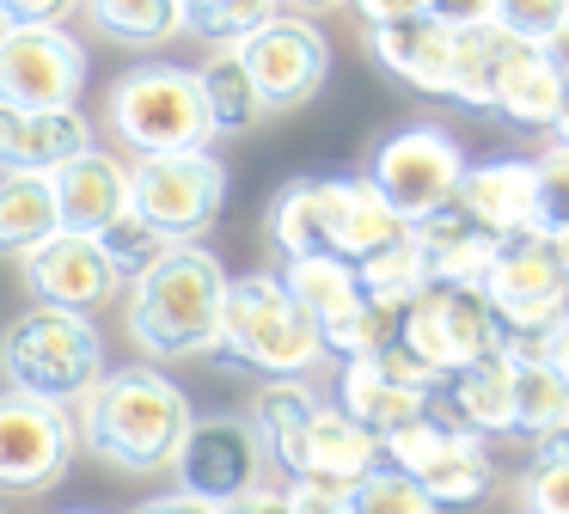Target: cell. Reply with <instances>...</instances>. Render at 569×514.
<instances>
[{
	"label": "cell",
	"instance_id": "cell-52",
	"mask_svg": "<svg viewBox=\"0 0 569 514\" xmlns=\"http://www.w3.org/2000/svg\"><path fill=\"white\" fill-rule=\"evenodd\" d=\"M7 31H13V24H7V19H0V43H7Z\"/></svg>",
	"mask_w": 569,
	"mask_h": 514
},
{
	"label": "cell",
	"instance_id": "cell-45",
	"mask_svg": "<svg viewBox=\"0 0 569 514\" xmlns=\"http://www.w3.org/2000/svg\"><path fill=\"white\" fill-rule=\"evenodd\" d=\"M221 514H288V490H251V496H239V502H227Z\"/></svg>",
	"mask_w": 569,
	"mask_h": 514
},
{
	"label": "cell",
	"instance_id": "cell-34",
	"mask_svg": "<svg viewBox=\"0 0 569 514\" xmlns=\"http://www.w3.org/2000/svg\"><path fill=\"white\" fill-rule=\"evenodd\" d=\"M178 12H184L190 37H202V43H214V49H233V43H246L258 24H270L276 12H282V0H178Z\"/></svg>",
	"mask_w": 569,
	"mask_h": 514
},
{
	"label": "cell",
	"instance_id": "cell-5",
	"mask_svg": "<svg viewBox=\"0 0 569 514\" xmlns=\"http://www.w3.org/2000/svg\"><path fill=\"white\" fill-rule=\"evenodd\" d=\"M104 117H111V135L136 159L141 154H190V147L214 141L197 68H172V61H141V68L117 73Z\"/></svg>",
	"mask_w": 569,
	"mask_h": 514
},
{
	"label": "cell",
	"instance_id": "cell-32",
	"mask_svg": "<svg viewBox=\"0 0 569 514\" xmlns=\"http://www.w3.org/2000/svg\"><path fill=\"white\" fill-rule=\"evenodd\" d=\"M508 49H515V37H502L496 24L453 31V86H447V98H459L471 110H490V92H496V73H502Z\"/></svg>",
	"mask_w": 569,
	"mask_h": 514
},
{
	"label": "cell",
	"instance_id": "cell-41",
	"mask_svg": "<svg viewBox=\"0 0 569 514\" xmlns=\"http://www.w3.org/2000/svg\"><path fill=\"white\" fill-rule=\"evenodd\" d=\"M68 12H80V0H0L7 24H62Z\"/></svg>",
	"mask_w": 569,
	"mask_h": 514
},
{
	"label": "cell",
	"instance_id": "cell-33",
	"mask_svg": "<svg viewBox=\"0 0 569 514\" xmlns=\"http://www.w3.org/2000/svg\"><path fill=\"white\" fill-rule=\"evenodd\" d=\"M356 281H361V294H368L373 306H392V313H405L410 300H417L422 288H429V264H422V245L410 239H392V245H380L373 257H361L356 264Z\"/></svg>",
	"mask_w": 569,
	"mask_h": 514
},
{
	"label": "cell",
	"instance_id": "cell-20",
	"mask_svg": "<svg viewBox=\"0 0 569 514\" xmlns=\"http://www.w3.org/2000/svg\"><path fill=\"white\" fill-rule=\"evenodd\" d=\"M368 49L392 80L410 86V92L447 98V86H453V24H441L435 12L368 24Z\"/></svg>",
	"mask_w": 569,
	"mask_h": 514
},
{
	"label": "cell",
	"instance_id": "cell-48",
	"mask_svg": "<svg viewBox=\"0 0 569 514\" xmlns=\"http://www.w3.org/2000/svg\"><path fill=\"white\" fill-rule=\"evenodd\" d=\"M545 56H551V68L563 73V80H569V19H563V24H557V31H551V43H545Z\"/></svg>",
	"mask_w": 569,
	"mask_h": 514
},
{
	"label": "cell",
	"instance_id": "cell-26",
	"mask_svg": "<svg viewBox=\"0 0 569 514\" xmlns=\"http://www.w3.org/2000/svg\"><path fill=\"white\" fill-rule=\"evenodd\" d=\"M282 288L312 313L319 337L331 325H343V318L368 300L361 281H356V264H343V257H288V264H282Z\"/></svg>",
	"mask_w": 569,
	"mask_h": 514
},
{
	"label": "cell",
	"instance_id": "cell-47",
	"mask_svg": "<svg viewBox=\"0 0 569 514\" xmlns=\"http://www.w3.org/2000/svg\"><path fill=\"white\" fill-rule=\"evenodd\" d=\"M532 459H569V423L545 428V435H532Z\"/></svg>",
	"mask_w": 569,
	"mask_h": 514
},
{
	"label": "cell",
	"instance_id": "cell-4",
	"mask_svg": "<svg viewBox=\"0 0 569 514\" xmlns=\"http://www.w3.org/2000/svg\"><path fill=\"white\" fill-rule=\"evenodd\" d=\"M0 379L43 404H80L104 379V337L87 313L26 306L0 330Z\"/></svg>",
	"mask_w": 569,
	"mask_h": 514
},
{
	"label": "cell",
	"instance_id": "cell-2",
	"mask_svg": "<svg viewBox=\"0 0 569 514\" xmlns=\"http://www.w3.org/2000/svg\"><path fill=\"white\" fill-rule=\"evenodd\" d=\"M227 269L209 245L184 239L160 257L141 281H129V337L153 362H197L221 343V306H227Z\"/></svg>",
	"mask_w": 569,
	"mask_h": 514
},
{
	"label": "cell",
	"instance_id": "cell-27",
	"mask_svg": "<svg viewBox=\"0 0 569 514\" xmlns=\"http://www.w3.org/2000/svg\"><path fill=\"white\" fill-rule=\"evenodd\" d=\"M62 227L56 215V184L31 171H0V257H26Z\"/></svg>",
	"mask_w": 569,
	"mask_h": 514
},
{
	"label": "cell",
	"instance_id": "cell-7",
	"mask_svg": "<svg viewBox=\"0 0 569 514\" xmlns=\"http://www.w3.org/2000/svg\"><path fill=\"white\" fill-rule=\"evenodd\" d=\"M502 318L490 313L483 288H447V281H429L417 300L398 313V349H410L435 379L459 374V367L483 362V355L508 349Z\"/></svg>",
	"mask_w": 569,
	"mask_h": 514
},
{
	"label": "cell",
	"instance_id": "cell-12",
	"mask_svg": "<svg viewBox=\"0 0 569 514\" xmlns=\"http://www.w3.org/2000/svg\"><path fill=\"white\" fill-rule=\"evenodd\" d=\"M483 300L502 318L508 337H545V330L569 313V276H563V264H557L551 239H545V233L502 239L490 276H483Z\"/></svg>",
	"mask_w": 569,
	"mask_h": 514
},
{
	"label": "cell",
	"instance_id": "cell-49",
	"mask_svg": "<svg viewBox=\"0 0 569 514\" xmlns=\"http://www.w3.org/2000/svg\"><path fill=\"white\" fill-rule=\"evenodd\" d=\"M551 239V251H557V264H563V276H569V227H557V233H545Z\"/></svg>",
	"mask_w": 569,
	"mask_h": 514
},
{
	"label": "cell",
	"instance_id": "cell-35",
	"mask_svg": "<svg viewBox=\"0 0 569 514\" xmlns=\"http://www.w3.org/2000/svg\"><path fill=\"white\" fill-rule=\"evenodd\" d=\"M99 251L111 257V269H117L123 281H141L166 251H172V239H166L160 227H148V220H141L136 208H123V215H117L111 227L99 233Z\"/></svg>",
	"mask_w": 569,
	"mask_h": 514
},
{
	"label": "cell",
	"instance_id": "cell-40",
	"mask_svg": "<svg viewBox=\"0 0 569 514\" xmlns=\"http://www.w3.org/2000/svg\"><path fill=\"white\" fill-rule=\"evenodd\" d=\"M288 514H349V496L337 484H312V477H288Z\"/></svg>",
	"mask_w": 569,
	"mask_h": 514
},
{
	"label": "cell",
	"instance_id": "cell-6",
	"mask_svg": "<svg viewBox=\"0 0 569 514\" xmlns=\"http://www.w3.org/2000/svg\"><path fill=\"white\" fill-rule=\"evenodd\" d=\"M380 459L410 472L422 484V496L435 502V514H459V508H478L496 484V465L483 453V441L471 428H459L453 416L441 411V398L417 416V423L392 428L380 441Z\"/></svg>",
	"mask_w": 569,
	"mask_h": 514
},
{
	"label": "cell",
	"instance_id": "cell-24",
	"mask_svg": "<svg viewBox=\"0 0 569 514\" xmlns=\"http://www.w3.org/2000/svg\"><path fill=\"white\" fill-rule=\"evenodd\" d=\"M441 411L453 416L471 435H515V367H508V349L483 355V362L459 367V374L441 379Z\"/></svg>",
	"mask_w": 569,
	"mask_h": 514
},
{
	"label": "cell",
	"instance_id": "cell-15",
	"mask_svg": "<svg viewBox=\"0 0 569 514\" xmlns=\"http://www.w3.org/2000/svg\"><path fill=\"white\" fill-rule=\"evenodd\" d=\"M435 392H441V379H435L410 349H398V343H386L380 355L343 362V379H337V404H343L373 441H386L392 428L417 423L435 404Z\"/></svg>",
	"mask_w": 569,
	"mask_h": 514
},
{
	"label": "cell",
	"instance_id": "cell-10",
	"mask_svg": "<svg viewBox=\"0 0 569 514\" xmlns=\"http://www.w3.org/2000/svg\"><path fill=\"white\" fill-rule=\"evenodd\" d=\"M80 453V423L68 404L0 392V496H43L68 477Z\"/></svg>",
	"mask_w": 569,
	"mask_h": 514
},
{
	"label": "cell",
	"instance_id": "cell-13",
	"mask_svg": "<svg viewBox=\"0 0 569 514\" xmlns=\"http://www.w3.org/2000/svg\"><path fill=\"white\" fill-rule=\"evenodd\" d=\"M87 92V49L62 24H13L0 43V105L74 110Z\"/></svg>",
	"mask_w": 569,
	"mask_h": 514
},
{
	"label": "cell",
	"instance_id": "cell-18",
	"mask_svg": "<svg viewBox=\"0 0 569 514\" xmlns=\"http://www.w3.org/2000/svg\"><path fill=\"white\" fill-rule=\"evenodd\" d=\"M99 147L87 110H7L0 105V171H31V178H56L68 159Z\"/></svg>",
	"mask_w": 569,
	"mask_h": 514
},
{
	"label": "cell",
	"instance_id": "cell-51",
	"mask_svg": "<svg viewBox=\"0 0 569 514\" xmlns=\"http://www.w3.org/2000/svg\"><path fill=\"white\" fill-rule=\"evenodd\" d=\"M288 7H300V12H331V7H343V0H288Z\"/></svg>",
	"mask_w": 569,
	"mask_h": 514
},
{
	"label": "cell",
	"instance_id": "cell-28",
	"mask_svg": "<svg viewBox=\"0 0 569 514\" xmlns=\"http://www.w3.org/2000/svg\"><path fill=\"white\" fill-rule=\"evenodd\" d=\"M508 367H515V435H545V428L569 423V386L551 374L532 337H515L508 343Z\"/></svg>",
	"mask_w": 569,
	"mask_h": 514
},
{
	"label": "cell",
	"instance_id": "cell-3",
	"mask_svg": "<svg viewBox=\"0 0 569 514\" xmlns=\"http://www.w3.org/2000/svg\"><path fill=\"white\" fill-rule=\"evenodd\" d=\"M214 355L246 367V374H263V379H307L325 362V337L307 306L282 288V276L258 269V276L227 281Z\"/></svg>",
	"mask_w": 569,
	"mask_h": 514
},
{
	"label": "cell",
	"instance_id": "cell-38",
	"mask_svg": "<svg viewBox=\"0 0 569 514\" xmlns=\"http://www.w3.org/2000/svg\"><path fill=\"white\" fill-rule=\"evenodd\" d=\"M532 178H539V233L569 227V141H551L532 159Z\"/></svg>",
	"mask_w": 569,
	"mask_h": 514
},
{
	"label": "cell",
	"instance_id": "cell-14",
	"mask_svg": "<svg viewBox=\"0 0 569 514\" xmlns=\"http://www.w3.org/2000/svg\"><path fill=\"white\" fill-rule=\"evenodd\" d=\"M263 465H270V453H263L251 416L221 411V416H197V423H190L172 472H178V490H184V496H202V502H214V508H227V502L263 490Z\"/></svg>",
	"mask_w": 569,
	"mask_h": 514
},
{
	"label": "cell",
	"instance_id": "cell-25",
	"mask_svg": "<svg viewBox=\"0 0 569 514\" xmlns=\"http://www.w3.org/2000/svg\"><path fill=\"white\" fill-rule=\"evenodd\" d=\"M557 105H563V73L551 68V56L532 43H515L496 73V92H490V110L515 129H551L557 122Z\"/></svg>",
	"mask_w": 569,
	"mask_h": 514
},
{
	"label": "cell",
	"instance_id": "cell-44",
	"mask_svg": "<svg viewBox=\"0 0 569 514\" xmlns=\"http://www.w3.org/2000/svg\"><path fill=\"white\" fill-rule=\"evenodd\" d=\"M532 349H539L545 362H551V374H557V379H563V386H569V313L557 318V325L545 330V337H532Z\"/></svg>",
	"mask_w": 569,
	"mask_h": 514
},
{
	"label": "cell",
	"instance_id": "cell-42",
	"mask_svg": "<svg viewBox=\"0 0 569 514\" xmlns=\"http://www.w3.org/2000/svg\"><path fill=\"white\" fill-rule=\"evenodd\" d=\"M429 12L441 24H453V31H466V24H490L496 0H429Z\"/></svg>",
	"mask_w": 569,
	"mask_h": 514
},
{
	"label": "cell",
	"instance_id": "cell-23",
	"mask_svg": "<svg viewBox=\"0 0 569 514\" xmlns=\"http://www.w3.org/2000/svg\"><path fill=\"white\" fill-rule=\"evenodd\" d=\"M50 184H56L62 233H92V239H99V233L129 208V166L111 159L104 147H87L80 159H68Z\"/></svg>",
	"mask_w": 569,
	"mask_h": 514
},
{
	"label": "cell",
	"instance_id": "cell-21",
	"mask_svg": "<svg viewBox=\"0 0 569 514\" xmlns=\"http://www.w3.org/2000/svg\"><path fill=\"white\" fill-rule=\"evenodd\" d=\"M453 202L483 233H496V239L539 233V178H532V159H483V166H466Z\"/></svg>",
	"mask_w": 569,
	"mask_h": 514
},
{
	"label": "cell",
	"instance_id": "cell-9",
	"mask_svg": "<svg viewBox=\"0 0 569 514\" xmlns=\"http://www.w3.org/2000/svg\"><path fill=\"white\" fill-rule=\"evenodd\" d=\"M459 178H466V147H459L441 122H405V129H392L368 159V184L398 208L405 227L453 202Z\"/></svg>",
	"mask_w": 569,
	"mask_h": 514
},
{
	"label": "cell",
	"instance_id": "cell-39",
	"mask_svg": "<svg viewBox=\"0 0 569 514\" xmlns=\"http://www.w3.org/2000/svg\"><path fill=\"white\" fill-rule=\"evenodd\" d=\"M520 514H569V459H532L520 477Z\"/></svg>",
	"mask_w": 569,
	"mask_h": 514
},
{
	"label": "cell",
	"instance_id": "cell-17",
	"mask_svg": "<svg viewBox=\"0 0 569 514\" xmlns=\"http://www.w3.org/2000/svg\"><path fill=\"white\" fill-rule=\"evenodd\" d=\"M349 184L356 178H288L270 196V215H263V233H270L276 251L282 257H337Z\"/></svg>",
	"mask_w": 569,
	"mask_h": 514
},
{
	"label": "cell",
	"instance_id": "cell-19",
	"mask_svg": "<svg viewBox=\"0 0 569 514\" xmlns=\"http://www.w3.org/2000/svg\"><path fill=\"white\" fill-rule=\"evenodd\" d=\"M373 465H380V441H373L368 428L343 411V404H325L319 398V411L307 416V428H300V441H295V459H288L282 472L349 490L361 472H373Z\"/></svg>",
	"mask_w": 569,
	"mask_h": 514
},
{
	"label": "cell",
	"instance_id": "cell-8",
	"mask_svg": "<svg viewBox=\"0 0 569 514\" xmlns=\"http://www.w3.org/2000/svg\"><path fill=\"white\" fill-rule=\"evenodd\" d=\"M129 208L148 227H160L172 245H184L221 220L227 166L209 147H190V154H141L129 166Z\"/></svg>",
	"mask_w": 569,
	"mask_h": 514
},
{
	"label": "cell",
	"instance_id": "cell-36",
	"mask_svg": "<svg viewBox=\"0 0 569 514\" xmlns=\"http://www.w3.org/2000/svg\"><path fill=\"white\" fill-rule=\"evenodd\" d=\"M343 496H349V514H435V502L422 496L417 477L386 465V459L373 465V472H361Z\"/></svg>",
	"mask_w": 569,
	"mask_h": 514
},
{
	"label": "cell",
	"instance_id": "cell-11",
	"mask_svg": "<svg viewBox=\"0 0 569 514\" xmlns=\"http://www.w3.org/2000/svg\"><path fill=\"white\" fill-rule=\"evenodd\" d=\"M233 56L246 61L263 110H300L331 80V43H325V31L307 12H276L246 43H233Z\"/></svg>",
	"mask_w": 569,
	"mask_h": 514
},
{
	"label": "cell",
	"instance_id": "cell-16",
	"mask_svg": "<svg viewBox=\"0 0 569 514\" xmlns=\"http://www.w3.org/2000/svg\"><path fill=\"white\" fill-rule=\"evenodd\" d=\"M19 276H26L31 306H62V313H92V306H104L123 288V276L99 251V239L92 233H62V227L19 257Z\"/></svg>",
	"mask_w": 569,
	"mask_h": 514
},
{
	"label": "cell",
	"instance_id": "cell-31",
	"mask_svg": "<svg viewBox=\"0 0 569 514\" xmlns=\"http://www.w3.org/2000/svg\"><path fill=\"white\" fill-rule=\"evenodd\" d=\"M319 411V392L307 386V379H263L258 398H251V428H258L263 453H270L276 465L295 459V441L300 428H307V416Z\"/></svg>",
	"mask_w": 569,
	"mask_h": 514
},
{
	"label": "cell",
	"instance_id": "cell-43",
	"mask_svg": "<svg viewBox=\"0 0 569 514\" xmlns=\"http://www.w3.org/2000/svg\"><path fill=\"white\" fill-rule=\"evenodd\" d=\"M361 12V24H392V19H417L429 12V0H349Z\"/></svg>",
	"mask_w": 569,
	"mask_h": 514
},
{
	"label": "cell",
	"instance_id": "cell-37",
	"mask_svg": "<svg viewBox=\"0 0 569 514\" xmlns=\"http://www.w3.org/2000/svg\"><path fill=\"white\" fill-rule=\"evenodd\" d=\"M563 19H569V0H496V12H490L496 31L515 37V43H532V49L551 43V31Z\"/></svg>",
	"mask_w": 569,
	"mask_h": 514
},
{
	"label": "cell",
	"instance_id": "cell-29",
	"mask_svg": "<svg viewBox=\"0 0 569 514\" xmlns=\"http://www.w3.org/2000/svg\"><path fill=\"white\" fill-rule=\"evenodd\" d=\"M80 12L92 19V31L123 49H160L184 31L178 0H80Z\"/></svg>",
	"mask_w": 569,
	"mask_h": 514
},
{
	"label": "cell",
	"instance_id": "cell-1",
	"mask_svg": "<svg viewBox=\"0 0 569 514\" xmlns=\"http://www.w3.org/2000/svg\"><path fill=\"white\" fill-rule=\"evenodd\" d=\"M74 423H80V441L104 465L148 477L178 459L197 411H190L178 379H166L153 362H136V367H104V379L80 398Z\"/></svg>",
	"mask_w": 569,
	"mask_h": 514
},
{
	"label": "cell",
	"instance_id": "cell-50",
	"mask_svg": "<svg viewBox=\"0 0 569 514\" xmlns=\"http://www.w3.org/2000/svg\"><path fill=\"white\" fill-rule=\"evenodd\" d=\"M557 141H569V80H563V105H557V122H551Z\"/></svg>",
	"mask_w": 569,
	"mask_h": 514
},
{
	"label": "cell",
	"instance_id": "cell-53",
	"mask_svg": "<svg viewBox=\"0 0 569 514\" xmlns=\"http://www.w3.org/2000/svg\"><path fill=\"white\" fill-rule=\"evenodd\" d=\"M68 514H99V508H68Z\"/></svg>",
	"mask_w": 569,
	"mask_h": 514
},
{
	"label": "cell",
	"instance_id": "cell-30",
	"mask_svg": "<svg viewBox=\"0 0 569 514\" xmlns=\"http://www.w3.org/2000/svg\"><path fill=\"white\" fill-rule=\"evenodd\" d=\"M197 80H202V105H209L214 135H246L251 122L270 117L263 98H258V86H251V73H246V61H239L233 49H214V56L197 68Z\"/></svg>",
	"mask_w": 569,
	"mask_h": 514
},
{
	"label": "cell",
	"instance_id": "cell-46",
	"mask_svg": "<svg viewBox=\"0 0 569 514\" xmlns=\"http://www.w3.org/2000/svg\"><path fill=\"white\" fill-rule=\"evenodd\" d=\"M136 514H221V508H214V502H202V496H184V490H172V496L141 502Z\"/></svg>",
	"mask_w": 569,
	"mask_h": 514
},
{
	"label": "cell",
	"instance_id": "cell-22",
	"mask_svg": "<svg viewBox=\"0 0 569 514\" xmlns=\"http://www.w3.org/2000/svg\"><path fill=\"white\" fill-rule=\"evenodd\" d=\"M410 239L422 245L429 281H447V288H483L496 251H502V239H496V233H483L459 202H447V208H435V215L410 220Z\"/></svg>",
	"mask_w": 569,
	"mask_h": 514
}]
</instances>
